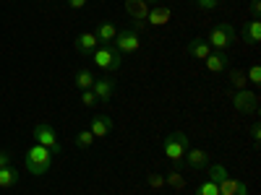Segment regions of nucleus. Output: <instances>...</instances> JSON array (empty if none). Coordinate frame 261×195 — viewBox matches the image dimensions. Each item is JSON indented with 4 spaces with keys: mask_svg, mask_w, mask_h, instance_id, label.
I'll return each instance as SVG.
<instances>
[{
    "mask_svg": "<svg viewBox=\"0 0 261 195\" xmlns=\"http://www.w3.org/2000/svg\"><path fill=\"white\" fill-rule=\"evenodd\" d=\"M113 127H115V122H113L110 115H97V117L92 120V125H89V130H92V136H94V138L110 136V133H113Z\"/></svg>",
    "mask_w": 261,
    "mask_h": 195,
    "instance_id": "9",
    "label": "nucleus"
},
{
    "mask_svg": "<svg viewBox=\"0 0 261 195\" xmlns=\"http://www.w3.org/2000/svg\"><path fill=\"white\" fill-rule=\"evenodd\" d=\"M170 16H172V11H170L167 6H157L154 11H149L146 24H151V26H165L167 21H170Z\"/></svg>",
    "mask_w": 261,
    "mask_h": 195,
    "instance_id": "17",
    "label": "nucleus"
},
{
    "mask_svg": "<svg viewBox=\"0 0 261 195\" xmlns=\"http://www.w3.org/2000/svg\"><path fill=\"white\" fill-rule=\"evenodd\" d=\"M89 57H92V62L97 65L99 71H107V73H118V71H120V65H123V57H120V52H118L113 45H102V47H97Z\"/></svg>",
    "mask_w": 261,
    "mask_h": 195,
    "instance_id": "3",
    "label": "nucleus"
},
{
    "mask_svg": "<svg viewBox=\"0 0 261 195\" xmlns=\"http://www.w3.org/2000/svg\"><path fill=\"white\" fill-rule=\"evenodd\" d=\"M217 3H220V0H196V6H199L201 11H214Z\"/></svg>",
    "mask_w": 261,
    "mask_h": 195,
    "instance_id": "29",
    "label": "nucleus"
},
{
    "mask_svg": "<svg viewBox=\"0 0 261 195\" xmlns=\"http://www.w3.org/2000/svg\"><path fill=\"white\" fill-rule=\"evenodd\" d=\"M94 81H97V76L92 71H79L76 73V89L86 91V89H92V86H94Z\"/></svg>",
    "mask_w": 261,
    "mask_h": 195,
    "instance_id": "21",
    "label": "nucleus"
},
{
    "mask_svg": "<svg viewBox=\"0 0 261 195\" xmlns=\"http://www.w3.org/2000/svg\"><path fill=\"white\" fill-rule=\"evenodd\" d=\"M34 141H37L39 146L50 148L55 156L60 154V141H58V133H55V127H53L50 122H39V125H34Z\"/></svg>",
    "mask_w": 261,
    "mask_h": 195,
    "instance_id": "6",
    "label": "nucleus"
},
{
    "mask_svg": "<svg viewBox=\"0 0 261 195\" xmlns=\"http://www.w3.org/2000/svg\"><path fill=\"white\" fill-rule=\"evenodd\" d=\"M183 164H188V167L196 169V172H201V169H206V164H209V154H206L204 148H188L186 156H183Z\"/></svg>",
    "mask_w": 261,
    "mask_h": 195,
    "instance_id": "8",
    "label": "nucleus"
},
{
    "mask_svg": "<svg viewBox=\"0 0 261 195\" xmlns=\"http://www.w3.org/2000/svg\"><path fill=\"white\" fill-rule=\"evenodd\" d=\"M193 195H220V187H217V182L206 180V182H201L199 187H196Z\"/></svg>",
    "mask_w": 261,
    "mask_h": 195,
    "instance_id": "24",
    "label": "nucleus"
},
{
    "mask_svg": "<svg viewBox=\"0 0 261 195\" xmlns=\"http://www.w3.org/2000/svg\"><path fill=\"white\" fill-rule=\"evenodd\" d=\"M92 34L97 37V42H102V45H110V42L115 39V34H118V26L113 24V21H102V24H97V29Z\"/></svg>",
    "mask_w": 261,
    "mask_h": 195,
    "instance_id": "15",
    "label": "nucleus"
},
{
    "mask_svg": "<svg viewBox=\"0 0 261 195\" xmlns=\"http://www.w3.org/2000/svg\"><path fill=\"white\" fill-rule=\"evenodd\" d=\"M53 159H55V154H53L50 148L39 146V143H34V146L27 151V154H24V167H27L29 175L39 177V175H45V172L50 169Z\"/></svg>",
    "mask_w": 261,
    "mask_h": 195,
    "instance_id": "2",
    "label": "nucleus"
},
{
    "mask_svg": "<svg viewBox=\"0 0 261 195\" xmlns=\"http://www.w3.org/2000/svg\"><path fill=\"white\" fill-rule=\"evenodd\" d=\"M165 185H170L172 190H178V192L186 187V180H183V175H180V169H178V167H172L167 175H165Z\"/></svg>",
    "mask_w": 261,
    "mask_h": 195,
    "instance_id": "20",
    "label": "nucleus"
},
{
    "mask_svg": "<svg viewBox=\"0 0 261 195\" xmlns=\"http://www.w3.org/2000/svg\"><path fill=\"white\" fill-rule=\"evenodd\" d=\"M206 42H209V47L212 50H220V52H225L232 42H235V29H232V24H217L212 31H209V37H206Z\"/></svg>",
    "mask_w": 261,
    "mask_h": 195,
    "instance_id": "4",
    "label": "nucleus"
},
{
    "mask_svg": "<svg viewBox=\"0 0 261 195\" xmlns=\"http://www.w3.org/2000/svg\"><path fill=\"white\" fill-rule=\"evenodd\" d=\"M94 141H97V138L92 136V130H89V127H86V130H79V136H76V146H79V148H84V151H86V148H92Z\"/></svg>",
    "mask_w": 261,
    "mask_h": 195,
    "instance_id": "23",
    "label": "nucleus"
},
{
    "mask_svg": "<svg viewBox=\"0 0 261 195\" xmlns=\"http://www.w3.org/2000/svg\"><path fill=\"white\" fill-rule=\"evenodd\" d=\"M204 65H206V71H212V73H222L227 68V55L220 52V50H212L209 57L204 60Z\"/></svg>",
    "mask_w": 261,
    "mask_h": 195,
    "instance_id": "16",
    "label": "nucleus"
},
{
    "mask_svg": "<svg viewBox=\"0 0 261 195\" xmlns=\"http://www.w3.org/2000/svg\"><path fill=\"white\" fill-rule=\"evenodd\" d=\"M251 138H253V143L258 146V141H261V125H258V122H253V127H251Z\"/></svg>",
    "mask_w": 261,
    "mask_h": 195,
    "instance_id": "30",
    "label": "nucleus"
},
{
    "mask_svg": "<svg viewBox=\"0 0 261 195\" xmlns=\"http://www.w3.org/2000/svg\"><path fill=\"white\" fill-rule=\"evenodd\" d=\"M230 81H232V86H235L238 91L246 89V83H248V78H246V73H243V71H230Z\"/></svg>",
    "mask_w": 261,
    "mask_h": 195,
    "instance_id": "25",
    "label": "nucleus"
},
{
    "mask_svg": "<svg viewBox=\"0 0 261 195\" xmlns=\"http://www.w3.org/2000/svg\"><path fill=\"white\" fill-rule=\"evenodd\" d=\"M206 172H209V180L217 182V185H220L225 177H230L227 169H225V164H206Z\"/></svg>",
    "mask_w": 261,
    "mask_h": 195,
    "instance_id": "22",
    "label": "nucleus"
},
{
    "mask_svg": "<svg viewBox=\"0 0 261 195\" xmlns=\"http://www.w3.org/2000/svg\"><path fill=\"white\" fill-rule=\"evenodd\" d=\"M92 91H94L97 102H110L113 94H115V81L113 78H97L94 86H92Z\"/></svg>",
    "mask_w": 261,
    "mask_h": 195,
    "instance_id": "10",
    "label": "nucleus"
},
{
    "mask_svg": "<svg viewBox=\"0 0 261 195\" xmlns=\"http://www.w3.org/2000/svg\"><path fill=\"white\" fill-rule=\"evenodd\" d=\"M65 3H68L71 8H84L86 3H89V0H65Z\"/></svg>",
    "mask_w": 261,
    "mask_h": 195,
    "instance_id": "33",
    "label": "nucleus"
},
{
    "mask_svg": "<svg viewBox=\"0 0 261 195\" xmlns=\"http://www.w3.org/2000/svg\"><path fill=\"white\" fill-rule=\"evenodd\" d=\"M73 45H76V50H79L81 55H92V52L99 47V42H97V37H94L92 31H84V34L76 37Z\"/></svg>",
    "mask_w": 261,
    "mask_h": 195,
    "instance_id": "13",
    "label": "nucleus"
},
{
    "mask_svg": "<svg viewBox=\"0 0 261 195\" xmlns=\"http://www.w3.org/2000/svg\"><path fill=\"white\" fill-rule=\"evenodd\" d=\"M146 182H149L151 190H160V187H165V175H157V172H154V175L146 177Z\"/></svg>",
    "mask_w": 261,
    "mask_h": 195,
    "instance_id": "26",
    "label": "nucleus"
},
{
    "mask_svg": "<svg viewBox=\"0 0 261 195\" xmlns=\"http://www.w3.org/2000/svg\"><path fill=\"white\" fill-rule=\"evenodd\" d=\"M8 164H11V154H8V151H0V169L8 167Z\"/></svg>",
    "mask_w": 261,
    "mask_h": 195,
    "instance_id": "31",
    "label": "nucleus"
},
{
    "mask_svg": "<svg viewBox=\"0 0 261 195\" xmlns=\"http://www.w3.org/2000/svg\"><path fill=\"white\" fill-rule=\"evenodd\" d=\"M16 182H18V169H16V167L8 164V167L0 169V187L6 190V187H13Z\"/></svg>",
    "mask_w": 261,
    "mask_h": 195,
    "instance_id": "19",
    "label": "nucleus"
},
{
    "mask_svg": "<svg viewBox=\"0 0 261 195\" xmlns=\"http://www.w3.org/2000/svg\"><path fill=\"white\" fill-rule=\"evenodd\" d=\"M125 11L134 21H141L146 24V16H149V3L146 0H125Z\"/></svg>",
    "mask_w": 261,
    "mask_h": 195,
    "instance_id": "12",
    "label": "nucleus"
},
{
    "mask_svg": "<svg viewBox=\"0 0 261 195\" xmlns=\"http://www.w3.org/2000/svg\"><path fill=\"white\" fill-rule=\"evenodd\" d=\"M188 148H191V138L183 133V130H178V133H170V136L162 141V154H165V159H167L172 167H180V164H183V156H186Z\"/></svg>",
    "mask_w": 261,
    "mask_h": 195,
    "instance_id": "1",
    "label": "nucleus"
},
{
    "mask_svg": "<svg viewBox=\"0 0 261 195\" xmlns=\"http://www.w3.org/2000/svg\"><path fill=\"white\" fill-rule=\"evenodd\" d=\"M261 13V0H251V16L256 18Z\"/></svg>",
    "mask_w": 261,
    "mask_h": 195,
    "instance_id": "32",
    "label": "nucleus"
},
{
    "mask_svg": "<svg viewBox=\"0 0 261 195\" xmlns=\"http://www.w3.org/2000/svg\"><path fill=\"white\" fill-rule=\"evenodd\" d=\"M81 102H84V107H94V104H97V96H94V91H92V89L81 91Z\"/></svg>",
    "mask_w": 261,
    "mask_h": 195,
    "instance_id": "28",
    "label": "nucleus"
},
{
    "mask_svg": "<svg viewBox=\"0 0 261 195\" xmlns=\"http://www.w3.org/2000/svg\"><path fill=\"white\" fill-rule=\"evenodd\" d=\"M146 3H160V0H146Z\"/></svg>",
    "mask_w": 261,
    "mask_h": 195,
    "instance_id": "34",
    "label": "nucleus"
},
{
    "mask_svg": "<svg viewBox=\"0 0 261 195\" xmlns=\"http://www.w3.org/2000/svg\"><path fill=\"white\" fill-rule=\"evenodd\" d=\"M113 47L120 52V55H134L141 50V34L134 31V29H120L113 39Z\"/></svg>",
    "mask_w": 261,
    "mask_h": 195,
    "instance_id": "5",
    "label": "nucleus"
},
{
    "mask_svg": "<svg viewBox=\"0 0 261 195\" xmlns=\"http://www.w3.org/2000/svg\"><path fill=\"white\" fill-rule=\"evenodd\" d=\"M220 195H248V187H246V182H241V180H232V177H225L220 185Z\"/></svg>",
    "mask_w": 261,
    "mask_h": 195,
    "instance_id": "14",
    "label": "nucleus"
},
{
    "mask_svg": "<svg viewBox=\"0 0 261 195\" xmlns=\"http://www.w3.org/2000/svg\"><path fill=\"white\" fill-rule=\"evenodd\" d=\"M243 39L248 42V45H258L261 42V21L258 18H251L243 26Z\"/></svg>",
    "mask_w": 261,
    "mask_h": 195,
    "instance_id": "18",
    "label": "nucleus"
},
{
    "mask_svg": "<svg viewBox=\"0 0 261 195\" xmlns=\"http://www.w3.org/2000/svg\"><path fill=\"white\" fill-rule=\"evenodd\" d=\"M186 52H188L191 57H196V60H206L209 52H212V47H209V42H206L204 37H193L188 45H186Z\"/></svg>",
    "mask_w": 261,
    "mask_h": 195,
    "instance_id": "11",
    "label": "nucleus"
},
{
    "mask_svg": "<svg viewBox=\"0 0 261 195\" xmlns=\"http://www.w3.org/2000/svg\"><path fill=\"white\" fill-rule=\"evenodd\" d=\"M232 107L238 112H243V115H251V112H256V107H258V96L253 91L241 89V91L232 94Z\"/></svg>",
    "mask_w": 261,
    "mask_h": 195,
    "instance_id": "7",
    "label": "nucleus"
},
{
    "mask_svg": "<svg viewBox=\"0 0 261 195\" xmlns=\"http://www.w3.org/2000/svg\"><path fill=\"white\" fill-rule=\"evenodd\" d=\"M246 78H248L253 86H258V83H261V65H258V62H256V65H251V71H248V76H246Z\"/></svg>",
    "mask_w": 261,
    "mask_h": 195,
    "instance_id": "27",
    "label": "nucleus"
}]
</instances>
